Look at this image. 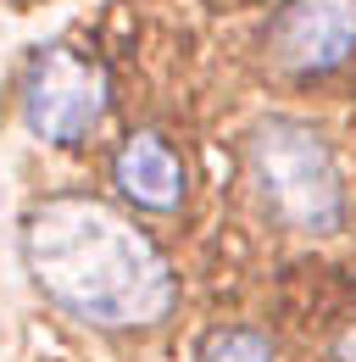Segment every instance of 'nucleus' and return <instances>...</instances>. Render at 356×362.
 Listing matches in <instances>:
<instances>
[{
	"label": "nucleus",
	"mask_w": 356,
	"mask_h": 362,
	"mask_svg": "<svg viewBox=\"0 0 356 362\" xmlns=\"http://www.w3.org/2000/svg\"><path fill=\"white\" fill-rule=\"evenodd\" d=\"M201 362H273V346L251 329H218L201 340Z\"/></svg>",
	"instance_id": "obj_6"
},
{
	"label": "nucleus",
	"mask_w": 356,
	"mask_h": 362,
	"mask_svg": "<svg viewBox=\"0 0 356 362\" xmlns=\"http://www.w3.org/2000/svg\"><path fill=\"white\" fill-rule=\"evenodd\" d=\"M106 112V73L67 45H44L28 62L23 84V117L50 145H78Z\"/></svg>",
	"instance_id": "obj_3"
},
{
	"label": "nucleus",
	"mask_w": 356,
	"mask_h": 362,
	"mask_svg": "<svg viewBox=\"0 0 356 362\" xmlns=\"http://www.w3.org/2000/svg\"><path fill=\"white\" fill-rule=\"evenodd\" d=\"M23 257L61 313L100 329H150L178 301L173 268L150 234L95 195L40 201L23 228Z\"/></svg>",
	"instance_id": "obj_1"
},
{
	"label": "nucleus",
	"mask_w": 356,
	"mask_h": 362,
	"mask_svg": "<svg viewBox=\"0 0 356 362\" xmlns=\"http://www.w3.org/2000/svg\"><path fill=\"white\" fill-rule=\"evenodd\" d=\"M267 50L284 73H334L356 50V0H290L273 28Z\"/></svg>",
	"instance_id": "obj_4"
},
{
	"label": "nucleus",
	"mask_w": 356,
	"mask_h": 362,
	"mask_svg": "<svg viewBox=\"0 0 356 362\" xmlns=\"http://www.w3.org/2000/svg\"><path fill=\"white\" fill-rule=\"evenodd\" d=\"M117 189L145 212H173L184 201V162L162 134H134L117 151Z\"/></svg>",
	"instance_id": "obj_5"
},
{
	"label": "nucleus",
	"mask_w": 356,
	"mask_h": 362,
	"mask_svg": "<svg viewBox=\"0 0 356 362\" xmlns=\"http://www.w3.org/2000/svg\"><path fill=\"white\" fill-rule=\"evenodd\" d=\"M251 179L262 201L278 212V223L307 228V234H334L345 223V179L323 134L290 117H262L251 129Z\"/></svg>",
	"instance_id": "obj_2"
}]
</instances>
